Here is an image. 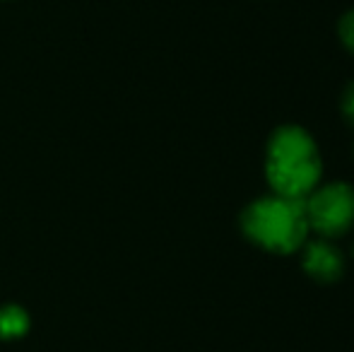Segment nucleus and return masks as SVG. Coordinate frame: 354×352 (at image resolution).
<instances>
[{
  "label": "nucleus",
  "instance_id": "nucleus-3",
  "mask_svg": "<svg viewBox=\"0 0 354 352\" xmlns=\"http://www.w3.org/2000/svg\"><path fill=\"white\" fill-rule=\"evenodd\" d=\"M304 212L313 237L340 239L354 230V186L347 181H321L304 198Z\"/></svg>",
  "mask_w": 354,
  "mask_h": 352
},
{
  "label": "nucleus",
  "instance_id": "nucleus-6",
  "mask_svg": "<svg viewBox=\"0 0 354 352\" xmlns=\"http://www.w3.org/2000/svg\"><path fill=\"white\" fill-rule=\"evenodd\" d=\"M337 37H340L342 46L350 53H354V8L347 10L340 17V22H337Z\"/></svg>",
  "mask_w": 354,
  "mask_h": 352
},
{
  "label": "nucleus",
  "instance_id": "nucleus-5",
  "mask_svg": "<svg viewBox=\"0 0 354 352\" xmlns=\"http://www.w3.org/2000/svg\"><path fill=\"white\" fill-rule=\"evenodd\" d=\"M32 319L29 314L17 304L0 306V338L3 340H17L29 333Z\"/></svg>",
  "mask_w": 354,
  "mask_h": 352
},
{
  "label": "nucleus",
  "instance_id": "nucleus-2",
  "mask_svg": "<svg viewBox=\"0 0 354 352\" xmlns=\"http://www.w3.org/2000/svg\"><path fill=\"white\" fill-rule=\"evenodd\" d=\"M241 234L253 246L275 256H292L311 237L304 201L277 193L258 196L239 215Z\"/></svg>",
  "mask_w": 354,
  "mask_h": 352
},
{
  "label": "nucleus",
  "instance_id": "nucleus-1",
  "mask_svg": "<svg viewBox=\"0 0 354 352\" xmlns=\"http://www.w3.org/2000/svg\"><path fill=\"white\" fill-rule=\"evenodd\" d=\"M270 193L304 201L323 178V155L316 138L297 123L270 133L263 160Z\"/></svg>",
  "mask_w": 354,
  "mask_h": 352
},
{
  "label": "nucleus",
  "instance_id": "nucleus-4",
  "mask_svg": "<svg viewBox=\"0 0 354 352\" xmlns=\"http://www.w3.org/2000/svg\"><path fill=\"white\" fill-rule=\"evenodd\" d=\"M299 251H301V270L311 280L321 282V285H330L345 275V256L333 239H323V237L311 239L308 237L306 244Z\"/></svg>",
  "mask_w": 354,
  "mask_h": 352
},
{
  "label": "nucleus",
  "instance_id": "nucleus-8",
  "mask_svg": "<svg viewBox=\"0 0 354 352\" xmlns=\"http://www.w3.org/2000/svg\"><path fill=\"white\" fill-rule=\"evenodd\" d=\"M352 155H354V145H352Z\"/></svg>",
  "mask_w": 354,
  "mask_h": 352
},
{
  "label": "nucleus",
  "instance_id": "nucleus-7",
  "mask_svg": "<svg viewBox=\"0 0 354 352\" xmlns=\"http://www.w3.org/2000/svg\"><path fill=\"white\" fill-rule=\"evenodd\" d=\"M340 111H342V116H345V121L350 123V126H354V80L345 89H342Z\"/></svg>",
  "mask_w": 354,
  "mask_h": 352
}]
</instances>
